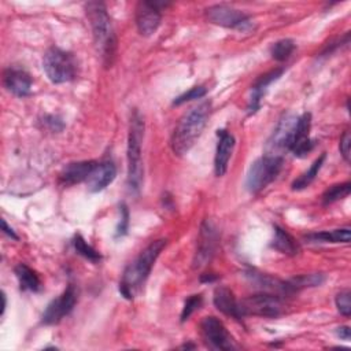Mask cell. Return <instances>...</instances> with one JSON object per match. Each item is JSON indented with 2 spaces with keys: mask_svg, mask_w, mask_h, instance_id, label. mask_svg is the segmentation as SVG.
I'll return each mask as SVG.
<instances>
[{
  "mask_svg": "<svg viewBox=\"0 0 351 351\" xmlns=\"http://www.w3.org/2000/svg\"><path fill=\"white\" fill-rule=\"evenodd\" d=\"M167 240L159 239L152 243H149L137 256L134 261H132L123 270L121 281H119V292L126 299H133L137 291L141 288L144 281L151 273V269L162 252V250L166 247Z\"/></svg>",
  "mask_w": 351,
  "mask_h": 351,
  "instance_id": "1",
  "label": "cell"
},
{
  "mask_svg": "<svg viewBox=\"0 0 351 351\" xmlns=\"http://www.w3.org/2000/svg\"><path fill=\"white\" fill-rule=\"evenodd\" d=\"M211 111V101L204 100L185 112L174 128L171 149L176 155H185L200 137Z\"/></svg>",
  "mask_w": 351,
  "mask_h": 351,
  "instance_id": "2",
  "label": "cell"
},
{
  "mask_svg": "<svg viewBox=\"0 0 351 351\" xmlns=\"http://www.w3.org/2000/svg\"><path fill=\"white\" fill-rule=\"evenodd\" d=\"M85 11L92 27L96 48L101 56L104 66L108 67L112 64L117 49V37L111 25L110 15L106 10V5L99 1L86 3Z\"/></svg>",
  "mask_w": 351,
  "mask_h": 351,
  "instance_id": "3",
  "label": "cell"
},
{
  "mask_svg": "<svg viewBox=\"0 0 351 351\" xmlns=\"http://www.w3.org/2000/svg\"><path fill=\"white\" fill-rule=\"evenodd\" d=\"M144 137V119L137 110L130 117L128 134V188L130 193L137 195L143 185L144 169L141 159V143Z\"/></svg>",
  "mask_w": 351,
  "mask_h": 351,
  "instance_id": "4",
  "label": "cell"
},
{
  "mask_svg": "<svg viewBox=\"0 0 351 351\" xmlns=\"http://www.w3.org/2000/svg\"><path fill=\"white\" fill-rule=\"evenodd\" d=\"M43 67L48 80L53 84L69 82L77 75V62L74 56L56 47H52L45 52Z\"/></svg>",
  "mask_w": 351,
  "mask_h": 351,
  "instance_id": "5",
  "label": "cell"
},
{
  "mask_svg": "<svg viewBox=\"0 0 351 351\" xmlns=\"http://www.w3.org/2000/svg\"><path fill=\"white\" fill-rule=\"evenodd\" d=\"M282 162L284 159L281 156H273L266 154L256 159L247 173V191L251 193H258L265 189L281 171Z\"/></svg>",
  "mask_w": 351,
  "mask_h": 351,
  "instance_id": "6",
  "label": "cell"
},
{
  "mask_svg": "<svg viewBox=\"0 0 351 351\" xmlns=\"http://www.w3.org/2000/svg\"><path fill=\"white\" fill-rule=\"evenodd\" d=\"M240 311L241 315H256V317H266V318H276L282 311V302L276 293L262 292L256 295H251L241 302Z\"/></svg>",
  "mask_w": 351,
  "mask_h": 351,
  "instance_id": "7",
  "label": "cell"
},
{
  "mask_svg": "<svg viewBox=\"0 0 351 351\" xmlns=\"http://www.w3.org/2000/svg\"><path fill=\"white\" fill-rule=\"evenodd\" d=\"M206 18L214 25H219L228 29H236L241 32H248L252 29V21L248 15L225 4H215L206 8Z\"/></svg>",
  "mask_w": 351,
  "mask_h": 351,
  "instance_id": "8",
  "label": "cell"
},
{
  "mask_svg": "<svg viewBox=\"0 0 351 351\" xmlns=\"http://www.w3.org/2000/svg\"><path fill=\"white\" fill-rule=\"evenodd\" d=\"M296 123H298L296 115L285 114L278 121L276 129L273 130L271 136L269 137L266 147H265V154L282 158V154L289 151V148H291Z\"/></svg>",
  "mask_w": 351,
  "mask_h": 351,
  "instance_id": "9",
  "label": "cell"
},
{
  "mask_svg": "<svg viewBox=\"0 0 351 351\" xmlns=\"http://www.w3.org/2000/svg\"><path fill=\"white\" fill-rule=\"evenodd\" d=\"M200 333H202V339H203L206 347H208L211 350L229 351V350L236 348L234 340L230 336V333L228 332V329L225 328V325L222 324V321H219L218 318H215L213 315L204 317L202 319Z\"/></svg>",
  "mask_w": 351,
  "mask_h": 351,
  "instance_id": "10",
  "label": "cell"
},
{
  "mask_svg": "<svg viewBox=\"0 0 351 351\" xmlns=\"http://www.w3.org/2000/svg\"><path fill=\"white\" fill-rule=\"evenodd\" d=\"M78 299V289L74 284H69L66 289L56 298L53 299L43 313L41 321L45 325H53L60 322L66 315H69Z\"/></svg>",
  "mask_w": 351,
  "mask_h": 351,
  "instance_id": "11",
  "label": "cell"
},
{
  "mask_svg": "<svg viewBox=\"0 0 351 351\" xmlns=\"http://www.w3.org/2000/svg\"><path fill=\"white\" fill-rule=\"evenodd\" d=\"M218 240H219V233L215 225L211 221L204 219L200 225L197 248L193 258V267H197V269L203 267L211 261V258L215 254Z\"/></svg>",
  "mask_w": 351,
  "mask_h": 351,
  "instance_id": "12",
  "label": "cell"
},
{
  "mask_svg": "<svg viewBox=\"0 0 351 351\" xmlns=\"http://www.w3.org/2000/svg\"><path fill=\"white\" fill-rule=\"evenodd\" d=\"M169 5L167 3L140 1L136 7V26L141 36H151L160 25V10Z\"/></svg>",
  "mask_w": 351,
  "mask_h": 351,
  "instance_id": "13",
  "label": "cell"
},
{
  "mask_svg": "<svg viewBox=\"0 0 351 351\" xmlns=\"http://www.w3.org/2000/svg\"><path fill=\"white\" fill-rule=\"evenodd\" d=\"M310 128H311L310 112H304L303 115L298 117V123H296L292 144L289 148V151L298 158L306 156L314 148V141L310 138Z\"/></svg>",
  "mask_w": 351,
  "mask_h": 351,
  "instance_id": "14",
  "label": "cell"
},
{
  "mask_svg": "<svg viewBox=\"0 0 351 351\" xmlns=\"http://www.w3.org/2000/svg\"><path fill=\"white\" fill-rule=\"evenodd\" d=\"M217 137H218V141H217L215 156H214V171H215V176L222 177L228 170L229 159L234 148V137L225 129H218Z\"/></svg>",
  "mask_w": 351,
  "mask_h": 351,
  "instance_id": "15",
  "label": "cell"
},
{
  "mask_svg": "<svg viewBox=\"0 0 351 351\" xmlns=\"http://www.w3.org/2000/svg\"><path fill=\"white\" fill-rule=\"evenodd\" d=\"M3 84L15 96L25 97L32 92L33 80L26 70L19 67H8L3 73Z\"/></svg>",
  "mask_w": 351,
  "mask_h": 351,
  "instance_id": "16",
  "label": "cell"
},
{
  "mask_svg": "<svg viewBox=\"0 0 351 351\" xmlns=\"http://www.w3.org/2000/svg\"><path fill=\"white\" fill-rule=\"evenodd\" d=\"M282 73H284V69L280 67V69H274V70H271L269 73H265V74L258 77V80L251 86V95H250L248 104H247V114L248 115L255 114L261 108V100L265 96L267 88L274 81H277L281 77Z\"/></svg>",
  "mask_w": 351,
  "mask_h": 351,
  "instance_id": "17",
  "label": "cell"
},
{
  "mask_svg": "<svg viewBox=\"0 0 351 351\" xmlns=\"http://www.w3.org/2000/svg\"><path fill=\"white\" fill-rule=\"evenodd\" d=\"M97 162L95 160H81V162H73L69 163L59 176V182L62 185H74L80 184L82 181H86L92 170L96 167Z\"/></svg>",
  "mask_w": 351,
  "mask_h": 351,
  "instance_id": "18",
  "label": "cell"
},
{
  "mask_svg": "<svg viewBox=\"0 0 351 351\" xmlns=\"http://www.w3.org/2000/svg\"><path fill=\"white\" fill-rule=\"evenodd\" d=\"M117 176V167L112 162L97 163L86 180V186L90 192H100L108 186Z\"/></svg>",
  "mask_w": 351,
  "mask_h": 351,
  "instance_id": "19",
  "label": "cell"
},
{
  "mask_svg": "<svg viewBox=\"0 0 351 351\" xmlns=\"http://www.w3.org/2000/svg\"><path fill=\"white\" fill-rule=\"evenodd\" d=\"M213 302H214V306L217 307V310H219L222 314H225L228 317L237 318V319L243 318L241 311H240V304L229 288L217 287L214 291Z\"/></svg>",
  "mask_w": 351,
  "mask_h": 351,
  "instance_id": "20",
  "label": "cell"
},
{
  "mask_svg": "<svg viewBox=\"0 0 351 351\" xmlns=\"http://www.w3.org/2000/svg\"><path fill=\"white\" fill-rule=\"evenodd\" d=\"M271 247L280 251L281 254L289 256H293L299 252V244L296 243V240L285 229L277 225L274 226V237L271 241Z\"/></svg>",
  "mask_w": 351,
  "mask_h": 351,
  "instance_id": "21",
  "label": "cell"
},
{
  "mask_svg": "<svg viewBox=\"0 0 351 351\" xmlns=\"http://www.w3.org/2000/svg\"><path fill=\"white\" fill-rule=\"evenodd\" d=\"M15 276L19 281L22 291L38 292L41 289V280L38 274L25 263H19L15 266Z\"/></svg>",
  "mask_w": 351,
  "mask_h": 351,
  "instance_id": "22",
  "label": "cell"
},
{
  "mask_svg": "<svg viewBox=\"0 0 351 351\" xmlns=\"http://www.w3.org/2000/svg\"><path fill=\"white\" fill-rule=\"evenodd\" d=\"M351 230L350 228H340L333 230H322L310 233L306 236V240L310 243H350Z\"/></svg>",
  "mask_w": 351,
  "mask_h": 351,
  "instance_id": "23",
  "label": "cell"
},
{
  "mask_svg": "<svg viewBox=\"0 0 351 351\" xmlns=\"http://www.w3.org/2000/svg\"><path fill=\"white\" fill-rule=\"evenodd\" d=\"M325 159H326V154L322 152V154L311 163V166L308 167V170H306L303 174H300V176L292 182V185H291L292 189H293V191H300V189L307 188V186L315 180V177L318 176V171L321 170V167H322Z\"/></svg>",
  "mask_w": 351,
  "mask_h": 351,
  "instance_id": "24",
  "label": "cell"
},
{
  "mask_svg": "<svg viewBox=\"0 0 351 351\" xmlns=\"http://www.w3.org/2000/svg\"><path fill=\"white\" fill-rule=\"evenodd\" d=\"M325 281V276L322 273H310V274H302L298 277H293L287 281V288L289 293H293L303 288L310 287H318Z\"/></svg>",
  "mask_w": 351,
  "mask_h": 351,
  "instance_id": "25",
  "label": "cell"
},
{
  "mask_svg": "<svg viewBox=\"0 0 351 351\" xmlns=\"http://www.w3.org/2000/svg\"><path fill=\"white\" fill-rule=\"evenodd\" d=\"M73 245H74V250L78 255L84 256L85 259L90 261L92 263H97L101 261V255L99 251H96L92 245H89L85 239L81 236V234H75L74 239H73Z\"/></svg>",
  "mask_w": 351,
  "mask_h": 351,
  "instance_id": "26",
  "label": "cell"
},
{
  "mask_svg": "<svg viewBox=\"0 0 351 351\" xmlns=\"http://www.w3.org/2000/svg\"><path fill=\"white\" fill-rule=\"evenodd\" d=\"M295 49V43L293 40L291 38H282V40H278L276 41L271 48H270V53H271V58L277 62H284L287 60L292 52Z\"/></svg>",
  "mask_w": 351,
  "mask_h": 351,
  "instance_id": "27",
  "label": "cell"
},
{
  "mask_svg": "<svg viewBox=\"0 0 351 351\" xmlns=\"http://www.w3.org/2000/svg\"><path fill=\"white\" fill-rule=\"evenodd\" d=\"M350 191H351V184L350 182H343V184H336V185H332L329 186L324 195H322V203L325 206L328 204H332L346 196L350 195Z\"/></svg>",
  "mask_w": 351,
  "mask_h": 351,
  "instance_id": "28",
  "label": "cell"
},
{
  "mask_svg": "<svg viewBox=\"0 0 351 351\" xmlns=\"http://www.w3.org/2000/svg\"><path fill=\"white\" fill-rule=\"evenodd\" d=\"M202 303H203L202 295H191L184 303V307L181 311V322H185L202 306Z\"/></svg>",
  "mask_w": 351,
  "mask_h": 351,
  "instance_id": "29",
  "label": "cell"
},
{
  "mask_svg": "<svg viewBox=\"0 0 351 351\" xmlns=\"http://www.w3.org/2000/svg\"><path fill=\"white\" fill-rule=\"evenodd\" d=\"M206 93H207V89H206L204 86H202V85L193 86V88H191L188 92H185V93L177 96V97L174 99L173 104H174V106H180V104H182V103H185V101H189V100L202 99Z\"/></svg>",
  "mask_w": 351,
  "mask_h": 351,
  "instance_id": "30",
  "label": "cell"
},
{
  "mask_svg": "<svg viewBox=\"0 0 351 351\" xmlns=\"http://www.w3.org/2000/svg\"><path fill=\"white\" fill-rule=\"evenodd\" d=\"M336 307L337 310L340 311L341 315L344 317H350L351 314V300H350V291L346 289V291H341L336 295Z\"/></svg>",
  "mask_w": 351,
  "mask_h": 351,
  "instance_id": "31",
  "label": "cell"
},
{
  "mask_svg": "<svg viewBox=\"0 0 351 351\" xmlns=\"http://www.w3.org/2000/svg\"><path fill=\"white\" fill-rule=\"evenodd\" d=\"M119 213H121V218H119V223L117 226V232H115V237H122L128 233V228H129V210L126 207V204H121L119 206Z\"/></svg>",
  "mask_w": 351,
  "mask_h": 351,
  "instance_id": "32",
  "label": "cell"
},
{
  "mask_svg": "<svg viewBox=\"0 0 351 351\" xmlns=\"http://www.w3.org/2000/svg\"><path fill=\"white\" fill-rule=\"evenodd\" d=\"M350 144H351V137L348 132H344V134L340 138L339 143V148H340V154L344 158L346 162H350Z\"/></svg>",
  "mask_w": 351,
  "mask_h": 351,
  "instance_id": "33",
  "label": "cell"
},
{
  "mask_svg": "<svg viewBox=\"0 0 351 351\" xmlns=\"http://www.w3.org/2000/svg\"><path fill=\"white\" fill-rule=\"evenodd\" d=\"M44 123H45V126L48 128V129H51L52 132H59V130H62L63 129V122L58 118V117H55V115H47L45 118H44Z\"/></svg>",
  "mask_w": 351,
  "mask_h": 351,
  "instance_id": "34",
  "label": "cell"
},
{
  "mask_svg": "<svg viewBox=\"0 0 351 351\" xmlns=\"http://www.w3.org/2000/svg\"><path fill=\"white\" fill-rule=\"evenodd\" d=\"M1 228H3V233L7 234L8 237H11L12 240H18L19 237L16 236V233L14 232V229L11 226H8V223L5 222V219H1Z\"/></svg>",
  "mask_w": 351,
  "mask_h": 351,
  "instance_id": "35",
  "label": "cell"
},
{
  "mask_svg": "<svg viewBox=\"0 0 351 351\" xmlns=\"http://www.w3.org/2000/svg\"><path fill=\"white\" fill-rule=\"evenodd\" d=\"M336 333H337V336H339L340 339H343V340H350L351 333H350V328H348V326H340V328H337Z\"/></svg>",
  "mask_w": 351,
  "mask_h": 351,
  "instance_id": "36",
  "label": "cell"
},
{
  "mask_svg": "<svg viewBox=\"0 0 351 351\" xmlns=\"http://www.w3.org/2000/svg\"><path fill=\"white\" fill-rule=\"evenodd\" d=\"M218 277L215 276V274H202V277H200V281L202 282H213V281H215Z\"/></svg>",
  "mask_w": 351,
  "mask_h": 351,
  "instance_id": "37",
  "label": "cell"
},
{
  "mask_svg": "<svg viewBox=\"0 0 351 351\" xmlns=\"http://www.w3.org/2000/svg\"><path fill=\"white\" fill-rule=\"evenodd\" d=\"M1 299H3V306H1V314H4L5 306H7V299H5V293H4V292H1Z\"/></svg>",
  "mask_w": 351,
  "mask_h": 351,
  "instance_id": "38",
  "label": "cell"
},
{
  "mask_svg": "<svg viewBox=\"0 0 351 351\" xmlns=\"http://www.w3.org/2000/svg\"><path fill=\"white\" fill-rule=\"evenodd\" d=\"M181 348H195V346L193 344H184V346H181Z\"/></svg>",
  "mask_w": 351,
  "mask_h": 351,
  "instance_id": "39",
  "label": "cell"
}]
</instances>
